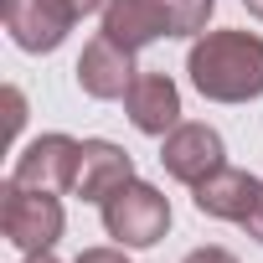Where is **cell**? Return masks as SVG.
<instances>
[{"instance_id": "cell-17", "label": "cell", "mask_w": 263, "mask_h": 263, "mask_svg": "<svg viewBox=\"0 0 263 263\" xmlns=\"http://www.w3.org/2000/svg\"><path fill=\"white\" fill-rule=\"evenodd\" d=\"M21 263H57V258H52V253H26Z\"/></svg>"}, {"instance_id": "cell-1", "label": "cell", "mask_w": 263, "mask_h": 263, "mask_svg": "<svg viewBox=\"0 0 263 263\" xmlns=\"http://www.w3.org/2000/svg\"><path fill=\"white\" fill-rule=\"evenodd\" d=\"M191 88L212 103L263 98V36L253 31H201L186 57Z\"/></svg>"}, {"instance_id": "cell-11", "label": "cell", "mask_w": 263, "mask_h": 263, "mask_svg": "<svg viewBox=\"0 0 263 263\" xmlns=\"http://www.w3.org/2000/svg\"><path fill=\"white\" fill-rule=\"evenodd\" d=\"M98 16H103V36L119 42L124 52H145L150 42L165 36V26H160V16H155L150 0H108Z\"/></svg>"}, {"instance_id": "cell-4", "label": "cell", "mask_w": 263, "mask_h": 263, "mask_svg": "<svg viewBox=\"0 0 263 263\" xmlns=\"http://www.w3.org/2000/svg\"><path fill=\"white\" fill-rule=\"evenodd\" d=\"M0 227L21 253H52L62 237V201L57 191H31L21 181H6L0 191Z\"/></svg>"}, {"instance_id": "cell-6", "label": "cell", "mask_w": 263, "mask_h": 263, "mask_svg": "<svg viewBox=\"0 0 263 263\" xmlns=\"http://www.w3.org/2000/svg\"><path fill=\"white\" fill-rule=\"evenodd\" d=\"M78 155H83V140L72 135H36L21 155H16V171L11 181L31 186V191H72V176H78Z\"/></svg>"}, {"instance_id": "cell-12", "label": "cell", "mask_w": 263, "mask_h": 263, "mask_svg": "<svg viewBox=\"0 0 263 263\" xmlns=\"http://www.w3.org/2000/svg\"><path fill=\"white\" fill-rule=\"evenodd\" d=\"M165 36H201L212 11H217V0H150Z\"/></svg>"}, {"instance_id": "cell-5", "label": "cell", "mask_w": 263, "mask_h": 263, "mask_svg": "<svg viewBox=\"0 0 263 263\" xmlns=\"http://www.w3.org/2000/svg\"><path fill=\"white\" fill-rule=\"evenodd\" d=\"M160 165L181 186H201L212 171L227 165V145H222V135L212 124H176L160 140Z\"/></svg>"}, {"instance_id": "cell-15", "label": "cell", "mask_w": 263, "mask_h": 263, "mask_svg": "<svg viewBox=\"0 0 263 263\" xmlns=\"http://www.w3.org/2000/svg\"><path fill=\"white\" fill-rule=\"evenodd\" d=\"M242 232H248L253 242H263V191H258V201H253V212L242 217Z\"/></svg>"}, {"instance_id": "cell-8", "label": "cell", "mask_w": 263, "mask_h": 263, "mask_svg": "<svg viewBox=\"0 0 263 263\" xmlns=\"http://www.w3.org/2000/svg\"><path fill=\"white\" fill-rule=\"evenodd\" d=\"M135 181V160H129L124 145L114 140H83V155H78V176H72V196L83 201H108L119 186Z\"/></svg>"}, {"instance_id": "cell-13", "label": "cell", "mask_w": 263, "mask_h": 263, "mask_svg": "<svg viewBox=\"0 0 263 263\" xmlns=\"http://www.w3.org/2000/svg\"><path fill=\"white\" fill-rule=\"evenodd\" d=\"M6 108H11L6 129H11V135H21V124H26V98H21V88H6Z\"/></svg>"}, {"instance_id": "cell-9", "label": "cell", "mask_w": 263, "mask_h": 263, "mask_svg": "<svg viewBox=\"0 0 263 263\" xmlns=\"http://www.w3.org/2000/svg\"><path fill=\"white\" fill-rule=\"evenodd\" d=\"M135 78H140L135 52H124V47L108 42L103 31H98V36L83 47V57H78V88H83L88 98H124Z\"/></svg>"}, {"instance_id": "cell-3", "label": "cell", "mask_w": 263, "mask_h": 263, "mask_svg": "<svg viewBox=\"0 0 263 263\" xmlns=\"http://www.w3.org/2000/svg\"><path fill=\"white\" fill-rule=\"evenodd\" d=\"M103 232L119 242V248H155L171 227V201L150 186V181H129L119 186L103 206Z\"/></svg>"}, {"instance_id": "cell-14", "label": "cell", "mask_w": 263, "mask_h": 263, "mask_svg": "<svg viewBox=\"0 0 263 263\" xmlns=\"http://www.w3.org/2000/svg\"><path fill=\"white\" fill-rule=\"evenodd\" d=\"M72 263H129V258H124V248H83Z\"/></svg>"}, {"instance_id": "cell-16", "label": "cell", "mask_w": 263, "mask_h": 263, "mask_svg": "<svg viewBox=\"0 0 263 263\" xmlns=\"http://www.w3.org/2000/svg\"><path fill=\"white\" fill-rule=\"evenodd\" d=\"M181 263H237L227 248H196V253H186Z\"/></svg>"}, {"instance_id": "cell-7", "label": "cell", "mask_w": 263, "mask_h": 263, "mask_svg": "<svg viewBox=\"0 0 263 263\" xmlns=\"http://www.w3.org/2000/svg\"><path fill=\"white\" fill-rule=\"evenodd\" d=\"M124 114H129V124H135L140 135L165 140L181 124V88L165 72H140L129 83V93H124Z\"/></svg>"}, {"instance_id": "cell-10", "label": "cell", "mask_w": 263, "mask_h": 263, "mask_svg": "<svg viewBox=\"0 0 263 263\" xmlns=\"http://www.w3.org/2000/svg\"><path fill=\"white\" fill-rule=\"evenodd\" d=\"M196 191V212L201 217H217V222H242L248 212H253V201H258V191H263V181L253 176V171H237V165H222V171H212L201 186H191Z\"/></svg>"}, {"instance_id": "cell-2", "label": "cell", "mask_w": 263, "mask_h": 263, "mask_svg": "<svg viewBox=\"0 0 263 263\" xmlns=\"http://www.w3.org/2000/svg\"><path fill=\"white\" fill-rule=\"evenodd\" d=\"M108 0H6V31L21 52H57L67 31Z\"/></svg>"}, {"instance_id": "cell-18", "label": "cell", "mask_w": 263, "mask_h": 263, "mask_svg": "<svg viewBox=\"0 0 263 263\" xmlns=\"http://www.w3.org/2000/svg\"><path fill=\"white\" fill-rule=\"evenodd\" d=\"M242 6H248V11H253V16L263 21V0H242Z\"/></svg>"}]
</instances>
